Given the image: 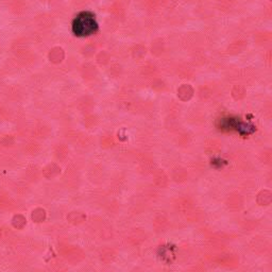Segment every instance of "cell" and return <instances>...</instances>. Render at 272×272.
Masks as SVG:
<instances>
[{"mask_svg":"<svg viewBox=\"0 0 272 272\" xmlns=\"http://www.w3.org/2000/svg\"><path fill=\"white\" fill-rule=\"evenodd\" d=\"M98 29V25L95 20L93 14L88 12H83L78 15L77 18L73 21L72 31L78 36H87L95 33Z\"/></svg>","mask_w":272,"mask_h":272,"instance_id":"1","label":"cell"}]
</instances>
